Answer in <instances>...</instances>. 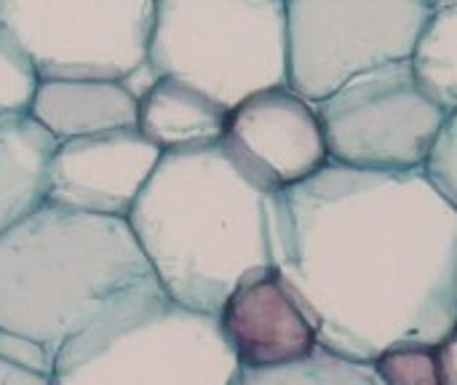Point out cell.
Listing matches in <instances>:
<instances>
[{"instance_id":"6da1fadb","label":"cell","mask_w":457,"mask_h":385,"mask_svg":"<svg viewBox=\"0 0 457 385\" xmlns=\"http://www.w3.org/2000/svg\"><path fill=\"white\" fill-rule=\"evenodd\" d=\"M273 268L321 348L372 364L457 327V209L426 172L327 163L273 196Z\"/></svg>"},{"instance_id":"7a4b0ae2","label":"cell","mask_w":457,"mask_h":385,"mask_svg":"<svg viewBox=\"0 0 457 385\" xmlns=\"http://www.w3.org/2000/svg\"><path fill=\"white\" fill-rule=\"evenodd\" d=\"M276 193L222 137L166 153L126 222L169 300L217 316L244 279L273 268Z\"/></svg>"},{"instance_id":"3957f363","label":"cell","mask_w":457,"mask_h":385,"mask_svg":"<svg viewBox=\"0 0 457 385\" xmlns=\"http://www.w3.org/2000/svg\"><path fill=\"white\" fill-rule=\"evenodd\" d=\"M153 281L126 220L46 204L0 236V330L56 356Z\"/></svg>"},{"instance_id":"277c9868","label":"cell","mask_w":457,"mask_h":385,"mask_svg":"<svg viewBox=\"0 0 457 385\" xmlns=\"http://www.w3.org/2000/svg\"><path fill=\"white\" fill-rule=\"evenodd\" d=\"M238 370L217 316L153 281L56 354L54 385H233Z\"/></svg>"},{"instance_id":"5b68a950","label":"cell","mask_w":457,"mask_h":385,"mask_svg":"<svg viewBox=\"0 0 457 385\" xmlns=\"http://www.w3.org/2000/svg\"><path fill=\"white\" fill-rule=\"evenodd\" d=\"M155 78H174L233 113L289 86L284 0H155Z\"/></svg>"},{"instance_id":"8992f818","label":"cell","mask_w":457,"mask_h":385,"mask_svg":"<svg viewBox=\"0 0 457 385\" xmlns=\"http://www.w3.org/2000/svg\"><path fill=\"white\" fill-rule=\"evenodd\" d=\"M155 0H0V32L40 80H123L137 99L150 67Z\"/></svg>"},{"instance_id":"52a82bcc","label":"cell","mask_w":457,"mask_h":385,"mask_svg":"<svg viewBox=\"0 0 457 385\" xmlns=\"http://www.w3.org/2000/svg\"><path fill=\"white\" fill-rule=\"evenodd\" d=\"M431 0H289V88L321 105L351 80L412 62Z\"/></svg>"},{"instance_id":"ba28073f","label":"cell","mask_w":457,"mask_h":385,"mask_svg":"<svg viewBox=\"0 0 457 385\" xmlns=\"http://www.w3.org/2000/svg\"><path fill=\"white\" fill-rule=\"evenodd\" d=\"M316 110L329 161L364 172H426L450 115L412 62L361 75Z\"/></svg>"},{"instance_id":"9c48e42d","label":"cell","mask_w":457,"mask_h":385,"mask_svg":"<svg viewBox=\"0 0 457 385\" xmlns=\"http://www.w3.org/2000/svg\"><path fill=\"white\" fill-rule=\"evenodd\" d=\"M161 158L163 153L139 129L62 142L51 158L46 204L126 220Z\"/></svg>"},{"instance_id":"30bf717a","label":"cell","mask_w":457,"mask_h":385,"mask_svg":"<svg viewBox=\"0 0 457 385\" xmlns=\"http://www.w3.org/2000/svg\"><path fill=\"white\" fill-rule=\"evenodd\" d=\"M225 139L278 190L295 188L329 163L316 105L289 86L246 99L228 118Z\"/></svg>"},{"instance_id":"8fae6325","label":"cell","mask_w":457,"mask_h":385,"mask_svg":"<svg viewBox=\"0 0 457 385\" xmlns=\"http://www.w3.org/2000/svg\"><path fill=\"white\" fill-rule=\"evenodd\" d=\"M241 370H281L311 359L319 335L276 268L244 279L217 314Z\"/></svg>"},{"instance_id":"7c38bea8","label":"cell","mask_w":457,"mask_h":385,"mask_svg":"<svg viewBox=\"0 0 457 385\" xmlns=\"http://www.w3.org/2000/svg\"><path fill=\"white\" fill-rule=\"evenodd\" d=\"M29 115L62 145L137 129L139 99L123 80H40Z\"/></svg>"},{"instance_id":"4fadbf2b","label":"cell","mask_w":457,"mask_h":385,"mask_svg":"<svg viewBox=\"0 0 457 385\" xmlns=\"http://www.w3.org/2000/svg\"><path fill=\"white\" fill-rule=\"evenodd\" d=\"M56 147L29 113L0 118V236L46 206Z\"/></svg>"},{"instance_id":"5bb4252c","label":"cell","mask_w":457,"mask_h":385,"mask_svg":"<svg viewBox=\"0 0 457 385\" xmlns=\"http://www.w3.org/2000/svg\"><path fill=\"white\" fill-rule=\"evenodd\" d=\"M230 113L174 78H158L139 96V134L163 155L220 142Z\"/></svg>"},{"instance_id":"9a60e30c","label":"cell","mask_w":457,"mask_h":385,"mask_svg":"<svg viewBox=\"0 0 457 385\" xmlns=\"http://www.w3.org/2000/svg\"><path fill=\"white\" fill-rule=\"evenodd\" d=\"M412 67L447 113L457 110V3H436Z\"/></svg>"},{"instance_id":"2e32d148","label":"cell","mask_w":457,"mask_h":385,"mask_svg":"<svg viewBox=\"0 0 457 385\" xmlns=\"http://www.w3.org/2000/svg\"><path fill=\"white\" fill-rule=\"evenodd\" d=\"M233 385H383L372 364L319 348L311 359L281 370H238Z\"/></svg>"},{"instance_id":"e0dca14e","label":"cell","mask_w":457,"mask_h":385,"mask_svg":"<svg viewBox=\"0 0 457 385\" xmlns=\"http://www.w3.org/2000/svg\"><path fill=\"white\" fill-rule=\"evenodd\" d=\"M383 385H445L436 348L431 346H399L380 354L372 362Z\"/></svg>"},{"instance_id":"ac0fdd59","label":"cell","mask_w":457,"mask_h":385,"mask_svg":"<svg viewBox=\"0 0 457 385\" xmlns=\"http://www.w3.org/2000/svg\"><path fill=\"white\" fill-rule=\"evenodd\" d=\"M37 83L27 56L0 32V118L29 113Z\"/></svg>"},{"instance_id":"d6986e66","label":"cell","mask_w":457,"mask_h":385,"mask_svg":"<svg viewBox=\"0 0 457 385\" xmlns=\"http://www.w3.org/2000/svg\"><path fill=\"white\" fill-rule=\"evenodd\" d=\"M426 177L457 209V110L447 115L442 137L428 158Z\"/></svg>"},{"instance_id":"ffe728a7","label":"cell","mask_w":457,"mask_h":385,"mask_svg":"<svg viewBox=\"0 0 457 385\" xmlns=\"http://www.w3.org/2000/svg\"><path fill=\"white\" fill-rule=\"evenodd\" d=\"M0 362L48 378H54V367H56V356L46 346L5 330H0Z\"/></svg>"},{"instance_id":"44dd1931","label":"cell","mask_w":457,"mask_h":385,"mask_svg":"<svg viewBox=\"0 0 457 385\" xmlns=\"http://www.w3.org/2000/svg\"><path fill=\"white\" fill-rule=\"evenodd\" d=\"M436 356H439L442 383L457 385V327L447 335V340L436 348Z\"/></svg>"},{"instance_id":"7402d4cb","label":"cell","mask_w":457,"mask_h":385,"mask_svg":"<svg viewBox=\"0 0 457 385\" xmlns=\"http://www.w3.org/2000/svg\"><path fill=\"white\" fill-rule=\"evenodd\" d=\"M0 385H54V378L35 375V372H27V370L0 362Z\"/></svg>"}]
</instances>
